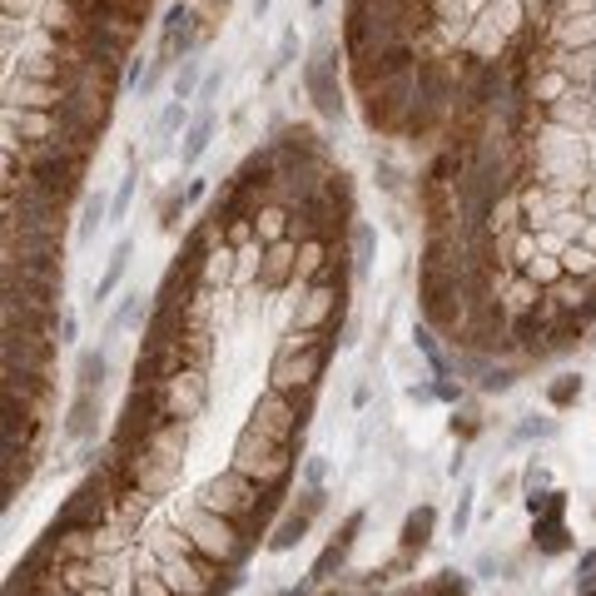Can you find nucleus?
<instances>
[{
    "instance_id": "nucleus-12",
    "label": "nucleus",
    "mask_w": 596,
    "mask_h": 596,
    "mask_svg": "<svg viewBox=\"0 0 596 596\" xmlns=\"http://www.w3.org/2000/svg\"><path fill=\"white\" fill-rule=\"evenodd\" d=\"M229 5H234V0H204L199 10H204V15H214V20H224V10H229Z\"/></svg>"
},
{
    "instance_id": "nucleus-13",
    "label": "nucleus",
    "mask_w": 596,
    "mask_h": 596,
    "mask_svg": "<svg viewBox=\"0 0 596 596\" xmlns=\"http://www.w3.org/2000/svg\"><path fill=\"white\" fill-rule=\"evenodd\" d=\"M30 10V0H5V20H20Z\"/></svg>"
},
{
    "instance_id": "nucleus-8",
    "label": "nucleus",
    "mask_w": 596,
    "mask_h": 596,
    "mask_svg": "<svg viewBox=\"0 0 596 596\" xmlns=\"http://www.w3.org/2000/svg\"><path fill=\"white\" fill-rule=\"evenodd\" d=\"M298 50H303V45H298V30H294V25H289V30L279 35V50H274V70H284V65H294V60H298Z\"/></svg>"
},
{
    "instance_id": "nucleus-4",
    "label": "nucleus",
    "mask_w": 596,
    "mask_h": 596,
    "mask_svg": "<svg viewBox=\"0 0 596 596\" xmlns=\"http://www.w3.org/2000/svg\"><path fill=\"white\" fill-rule=\"evenodd\" d=\"M209 135H214V115L204 110V115H199V120L189 125V135H184V149H179V159H184V164H194V159H199V154L209 149Z\"/></svg>"
},
{
    "instance_id": "nucleus-15",
    "label": "nucleus",
    "mask_w": 596,
    "mask_h": 596,
    "mask_svg": "<svg viewBox=\"0 0 596 596\" xmlns=\"http://www.w3.org/2000/svg\"><path fill=\"white\" fill-rule=\"evenodd\" d=\"M323 5H328V0H308V10H323Z\"/></svg>"
},
{
    "instance_id": "nucleus-5",
    "label": "nucleus",
    "mask_w": 596,
    "mask_h": 596,
    "mask_svg": "<svg viewBox=\"0 0 596 596\" xmlns=\"http://www.w3.org/2000/svg\"><path fill=\"white\" fill-rule=\"evenodd\" d=\"M125 259H130V244H120L115 249V259H110V269H105V279H100V289H95V308L110 298V289L120 284V274H125Z\"/></svg>"
},
{
    "instance_id": "nucleus-10",
    "label": "nucleus",
    "mask_w": 596,
    "mask_h": 596,
    "mask_svg": "<svg viewBox=\"0 0 596 596\" xmlns=\"http://www.w3.org/2000/svg\"><path fill=\"white\" fill-rule=\"evenodd\" d=\"M577 393H582V383H577V378H557V383H552V403H572Z\"/></svg>"
},
{
    "instance_id": "nucleus-7",
    "label": "nucleus",
    "mask_w": 596,
    "mask_h": 596,
    "mask_svg": "<svg viewBox=\"0 0 596 596\" xmlns=\"http://www.w3.org/2000/svg\"><path fill=\"white\" fill-rule=\"evenodd\" d=\"M199 90V65L194 60H179V70H174V100H189Z\"/></svg>"
},
{
    "instance_id": "nucleus-6",
    "label": "nucleus",
    "mask_w": 596,
    "mask_h": 596,
    "mask_svg": "<svg viewBox=\"0 0 596 596\" xmlns=\"http://www.w3.org/2000/svg\"><path fill=\"white\" fill-rule=\"evenodd\" d=\"M100 219H105V194H85V204H80V239H90Z\"/></svg>"
},
{
    "instance_id": "nucleus-11",
    "label": "nucleus",
    "mask_w": 596,
    "mask_h": 596,
    "mask_svg": "<svg viewBox=\"0 0 596 596\" xmlns=\"http://www.w3.org/2000/svg\"><path fill=\"white\" fill-rule=\"evenodd\" d=\"M130 194H135V174L120 184V194H115V214H125V209H130Z\"/></svg>"
},
{
    "instance_id": "nucleus-1",
    "label": "nucleus",
    "mask_w": 596,
    "mask_h": 596,
    "mask_svg": "<svg viewBox=\"0 0 596 596\" xmlns=\"http://www.w3.org/2000/svg\"><path fill=\"white\" fill-rule=\"evenodd\" d=\"M279 154L249 149L184 229L149 294L130 393L80 462L5 596H234L259 547L279 537L289 492L244 467H199V438L244 373L289 328L298 298L353 254V174L333 164L298 194L264 199Z\"/></svg>"
},
{
    "instance_id": "nucleus-14",
    "label": "nucleus",
    "mask_w": 596,
    "mask_h": 596,
    "mask_svg": "<svg viewBox=\"0 0 596 596\" xmlns=\"http://www.w3.org/2000/svg\"><path fill=\"white\" fill-rule=\"evenodd\" d=\"M249 5H254V20H264V15L274 10V0H249Z\"/></svg>"
},
{
    "instance_id": "nucleus-3",
    "label": "nucleus",
    "mask_w": 596,
    "mask_h": 596,
    "mask_svg": "<svg viewBox=\"0 0 596 596\" xmlns=\"http://www.w3.org/2000/svg\"><path fill=\"white\" fill-rule=\"evenodd\" d=\"M393 596H472V592H467V577L462 572H433V577L408 582L403 592H393Z\"/></svg>"
},
{
    "instance_id": "nucleus-9",
    "label": "nucleus",
    "mask_w": 596,
    "mask_h": 596,
    "mask_svg": "<svg viewBox=\"0 0 596 596\" xmlns=\"http://www.w3.org/2000/svg\"><path fill=\"white\" fill-rule=\"evenodd\" d=\"M572 596H596V552L582 562V582H577V592Z\"/></svg>"
},
{
    "instance_id": "nucleus-2",
    "label": "nucleus",
    "mask_w": 596,
    "mask_h": 596,
    "mask_svg": "<svg viewBox=\"0 0 596 596\" xmlns=\"http://www.w3.org/2000/svg\"><path fill=\"white\" fill-rule=\"evenodd\" d=\"M303 85H308V100L318 105V115H323V120H343L348 100H343L338 65H303Z\"/></svg>"
}]
</instances>
